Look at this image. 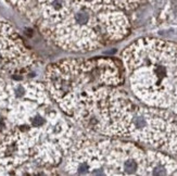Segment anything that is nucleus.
<instances>
[{"mask_svg": "<svg viewBox=\"0 0 177 176\" xmlns=\"http://www.w3.org/2000/svg\"><path fill=\"white\" fill-rule=\"evenodd\" d=\"M131 86L141 101L171 109L177 95V46L140 39L123 53Z\"/></svg>", "mask_w": 177, "mask_h": 176, "instance_id": "1", "label": "nucleus"}, {"mask_svg": "<svg viewBox=\"0 0 177 176\" xmlns=\"http://www.w3.org/2000/svg\"><path fill=\"white\" fill-rule=\"evenodd\" d=\"M122 80L119 68L111 59L67 60L50 65L46 72L47 89L66 114L82 93Z\"/></svg>", "mask_w": 177, "mask_h": 176, "instance_id": "2", "label": "nucleus"}, {"mask_svg": "<svg viewBox=\"0 0 177 176\" xmlns=\"http://www.w3.org/2000/svg\"><path fill=\"white\" fill-rule=\"evenodd\" d=\"M34 63L21 38L8 24L0 22V70L18 72Z\"/></svg>", "mask_w": 177, "mask_h": 176, "instance_id": "3", "label": "nucleus"}, {"mask_svg": "<svg viewBox=\"0 0 177 176\" xmlns=\"http://www.w3.org/2000/svg\"><path fill=\"white\" fill-rule=\"evenodd\" d=\"M174 171H177V164L175 163V161L171 160L165 155L149 152L146 164V174L150 175L176 174Z\"/></svg>", "mask_w": 177, "mask_h": 176, "instance_id": "4", "label": "nucleus"}]
</instances>
